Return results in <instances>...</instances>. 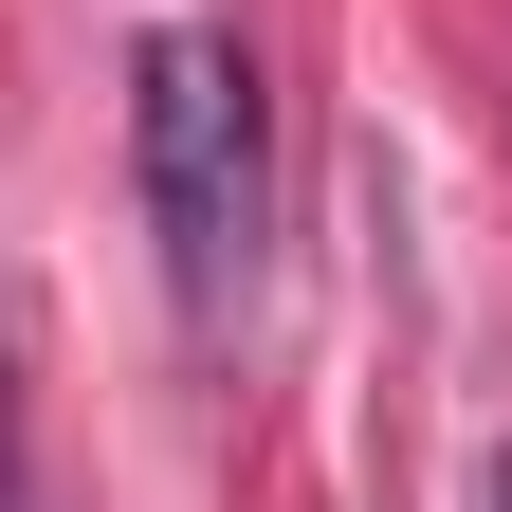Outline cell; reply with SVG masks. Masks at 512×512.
Here are the masks:
<instances>
[{
	"label": "cell",
	"instance_id": "1",
	"mask_svg": "<svg viewBox=\"0 0 512 512\" xmlns=\"http://www.w3.org/2000/svg\"><path fill=\"white\" fill-rule=\"evenodd\" d=\"M128 183H147L165 293L220 330V311L256 293V202H275V147H256V55H238L220 19L128 37Z\"/></svg>",
	"mask_w": 512,
	"mask_h": 512
},
{
	"label": "cell",
	"instance_id": "3",
	"mask_svg": "<svg viewBox=\"0 0 512 512\" xmlns=\"http://www.w3.org/2000/svg\"><path fill=\"white\" fill-rule=\"evenodd\" d=\"M494 512H512V458H494Z\"/></svg>",
	"mask_w": 512,
	"mask_h": 512
},
{
	"label": "cell",
	"instance_id": "2",
	"mask_svg": "<svg viewBox=\"0 0 512 512\" xmlns=\"http://www.w3.org/2000/svg\"><path fill=\"white\" fill-rule=\"evenodd\" d=\"M0 512H37V439H19V293H0Z\"/></svg>",
	"mask_w": 512,
	"mask_h": 512
}]
</instances>
